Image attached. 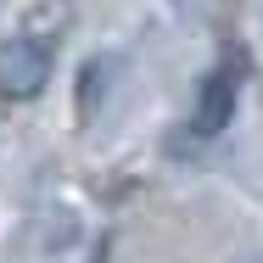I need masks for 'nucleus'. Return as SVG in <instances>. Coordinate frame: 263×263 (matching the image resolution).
<instances>
[{
    "label": "nucleus",
    "mask_w": 263,
    "mask_h": 263,
    "mask_svg": "<svg viewBox=\"0 0 263 263\" xmlns=\"http://www.w3.org/2000/svg\"><path fill=\"white\" fill-rule=\"evenodd\" d=\"M51 67H56V45L40 40V34H17L0 45V96L11 101H28L51 84Z\"/></svg>",
    "instance_id": "obj_1"
},
{
    "label": "nucleus",
    "mask_w": 263,
    "mask_h": 263,
    "mask_svg": "<svg viewBox=\"0 0 263 263\" xmlns=\"http://www.w3.org/2000/svg\"><path fill=\"white\" fill-rule=\"evenodd\" d=\"M235 96H241V67L235 62H218L202 90H196V106H191V135L196 140H218L235 118Z\"/></svg>",
    "instance_id": "obj_2"
}]
</instances>
